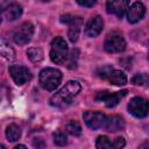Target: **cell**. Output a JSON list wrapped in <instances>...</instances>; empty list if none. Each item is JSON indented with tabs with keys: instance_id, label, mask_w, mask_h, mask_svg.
<instances>
[{
	"instance_id": "obj_25",
	"label": "cell",
	"mask_w": 149,
	"mask_h": 149,
	"mask_svg": "<svg viewBox=\"0 0 149 149\" xmlns=\"http://www.w3.org/2000/svg\"><path fill=\"white\" fill-rule=\"evenodd\" d=\"M112 144H113V148L120 149V148L125 147L126 142H125V139L123 137H116V139H114V141L112 142Z\"/></svg>"
},
{
	"instance_id": "obj_9",
	"label": "cell",
	"mask_w": 149,
	"mask_h": 149,
	"mask_svg": "<svg viewBox=\"0 0 149 149\" xmlns=\"http://www.w3.org/2000/svg\"><path fill=\"white\" fill-rule=\"evenodd\" d=\"M9 74L16 85H23L31 79V73L29 69L23 65H10Z\"/></svg>"
},
{
	"instance_id": "obj_7",
	"label": "cell",
	"mask_w": 149,
	"mask_h": 149,
	"mask_svg": "<svg viewBox=\"0 0 149 149\" xmlns=\"http://www.w3.org/2000/svg\"><path fill=\"white\" fill-rule=\"evenodd\" d=\"M128 93L127 90L123 91H119V92H108V91H102L97 93V95L94 97V100L97 102H102L105 104L106 107H114L119 104V101Z\"/></svg>"
},
{
	"instance_id": "obj_1",
	"label": "cell",
	"mask_w": 149,
	"mask_h": 149,
	"mask_svg": "<svg viewBox=\"0 0 149 149\" xmlns=\"http://www.w3.org/2000/svg\"><path fill=\"white\" fill-rule=\"evenodd\" d=\"M80 90L81 86L77 80H70L50 98V105L54 107L66 106L80 92Z\"/></svg>"
},
{
	"instance_id": "obj_14",
	"label": "cell",
	"mask_w": 149,
	"mask_h": 149,
	"mask_svg": "<svg viewBox=\"0 0 149 149\" xmlns=\"http://www.w3.org/2000/svg\"><path fill=\"white\" fill-rule=\"evenodd\" d=\"M102 128H105V130L109 133L120 132L125 128V120L119 115H108L105 119Z\"/></svg>"
},
{
	"instance_id": "obj_23",
	"label": "cell",
	"mask_w": 149,
	"mask_h": 149,
	"mask_svg": "<svg viewBox=\"0 0 149 149\" xmlns=\"http://www.w3.org/2000/svg\"><path fill=\"white\" fill-rule=\"evenodd\" d=\"M52 139H54V143L58 147H63L65 144H68V137H66V134L61 132V130H57L52 134Z\"/></svg>"
},
{
	"instance_id": "obj_11",
	"label": "cell",
	"mask_w": 149,
	"mask_h": 149,
	"mask_svg": "<svg viewBox=\"0 0 149 149\" xmlns=\"http://www.w3.org/2000/svg\"><path fill=\"white\" fill-rule=\"evenodd\" d=\"M83 119L85 121V125L90 129L95 130L98 128H102L104 122H105V119H106V115L102 114L101 112H91V111H87V112H84Z\"/></svg>"
},
{
	"instance_id": "obj_20",
	"label": "cell",
	"mask_w": 149,
	"mask_h": 149,
	"mask_svg": "<svg viewBox=\"0 0 149 149\" xmlns=\"http://www.w3.org/2000/svg\"><path fill=\"white\" fill-rule=\"evenodd\" d=\"M65 129H66V132H68L70 135H72V136H80V135H81V127H80V125H79L77 121H74V120L69 121L68 125H66V127H65Z\"/></svg>"
},
{
	"instance_id": "obj_28",
	"label": "cell",
	"mask_w": 149,
	"mask_h": 149,
	"mask_svg": "<svg viewBox=\"0 0 149 149\" xmlns=\"http://www.w3.org/2000/svg\"><path fill=\"white\" fill-rule=\"evenodd\" d=\"M19 148H26V146L24 144H17V146H15V149H19Z\"/></svg>"
},
{
	"instance_id": "obj_5",
	"label": "cell",
	"mask_w": 149,
	"mask_h": 149,
	"mask_svg": "<svg viewBox=\"0 0 149 149\" xmlns=\"http://www.w3.org/2000/svg\"><path fill=\"white\" fill-rule=\"evenodd\" d=\"M98 76L107 81H109L113 85L116 86H122L127 83V77L121 70H115L109 65L102 66L97 71Z\"/></svg>"
},
{
	"instance_id": "obj_4",
	"label": "cell",
	"mask_w": 149,
	"mask_h": 149,
	"mask_svg": "<svg viewBox=\"0 0 149 149\" xmlns=\"http://www.w3.org/2000/svg\"><path fill=\"white\" fill-rule=\"evenodd\" d=\"M104 49L109 54L122 52L126 49V41L122 34L116 30L108 33L104 42Z\"/></svg>"
},
{
	"instance_id": "obj_15",
	"label": "cell",
	"mask_w": 149,
	"mask_h": 149,
	"mask_svg": "<svg viewBox=\"0 0 149 149\" xmlns=\"http://www.w3.org/2000/svg\"><path fill=\"white\" fill-rule=\"evenodd\" d=\"M22 15V7L17 2H10L2 8V17L6 21H14Z\"/></svg>"
},
{
	"instance_id": "obj_24",
	"label": "cell",
	"mask_w": 149,
	"mask_h": 149,
	"mask_svg": "<svg viewBox=\"0 0 149 149\" xmlns=\"http://www.w3.org/2000/svg\"><path fill=\"white\" fill-rule=\"evenodd\" d=\"M95 147L98 149H108V148H113V144H112V142L109 141V139L107 136L100 135V136L97 137Z\"/></svg>"
},
{
	"instance_id": "obj_26",
	"label": "cell",
	"mask_w": 149,
	"mask_h": 149,
	"mask_svg": "<svg viewBox=\"0 0 149 149\" xmlns=\"http://www.w3.org/2000/svg\"><path fill=\"white\" fill-rule=\"evenodd\" d=\"M76 1L78 5H80L83 7H92L97 2V0H76Z\"/></svg>"
},
{
	"instance_id": "obj_17",
	"label": "cell",
	"mask_w": 149,
	"mask_h": 149,
	"mask_svg": "<svg viewBox=\"0 0 149 149\" xmlns=\"http://www.w3.org/2000/svg\"><path fill=\"white\" fill-rule=\"evenodd\" d=\"M6 137L9 142H15L21 137V128L15 125L12 123L6 128Z\"/></svg>"
},
{
	"instance_id": "obj_13",
	"label": "cell",
	"mask_w": 149,
	"mask_h": 149,
	"mask_svg": "<svg viewBox=\"0 0 149 149\" xmlns=\"http://www.w3.org/2000/svg\"><path fill=\"white\" fill-rule=\"evenodd\" d=\"M146 14V7L142 2L136 1L134 2L127 10V20L129 23H136L140 20H142V17Z\"/></svg>"
},
{
	"instance_id": "obj_12",
	"label": "cell",
	"mask_w": 149,
	"mask_h": 149,
	"mask_svg": "<svg viewBox=\"0 0 149 149\" xmlns=\"http://www.w3.org/2000/svg\"><path fill=\"white\" fill-rule=\"evenodd\" d=\"M102 28H104V21L101 19V16L97 15V16H93L91 17L87 23L85 24V29H84V33L87 37H97L98 35H100V33L102 31Z\"/></svg>"
},
{
	"instance_id": "obj_16",
	"label": "cell",
	"mask_w": 149,
	"mask_h": 149,
	"mask_svg": "<svg viewBox=\"0 0 149 149\" xmlns=\"http://www.w3.org/2000/svg\"><path fill=\"white\" fill-rule=\"evenodd\" d=\"M81 23H83L81 17L72 16V19H71V21H70V23H69V31H68L69 40H70L72 43H74V42L78 41Z\"/></svg>"
},
{
	"instance_id": "obj_6",
	"label": "cell",
	"mask_w": 149,
	"mask_h": 149,
	"mask_svg": "<svg viewBox=\"0 0 149 149\" xmlns=\"http://www.w3.org/2000/svg\"><path fill=\"white\" fill-rule=\"evenodd\" d=\"M127 108L132 115L142 119L149 114V101L142 97H134L130 99Z\"/></svg>"
},
{
	"instance_id": "obj_22",
	"label": "cell",
	"mask_w": 149,
	"mask_h": 149,
	"mask_svg": "<svg viewBox=\"0 0 149 149\" xmlns=\"http://www.w3.org/2000/svg\"><path fill=\"white\" fill-rule=\"evenodd\" d=\"M132 84L137 86H148L149 85V76L146 73H137L132 78Z\"/></svg>"
},
{
	"instance_id": "obj_10",
	"label": "cell",
	"mask_w": 149,
	"mask_h": 149,
	"mask_svg": "<svg viewBox=\"0 0 149 149\" xmlns=\"http://www.w3.org/2000/svg\"><path fill=\"white\" fill-rule=\"evenodd\" d=\"M129 8V0H106V9L107 13L122 19L125 13H127Z\"/></svg>"
},
{
	"instance_id": "obj_2",
	"label": "cell",
	"mask_w": 149,
	"mask_h": 149,
	"mask_svg": "<svg viewBox=\"0 0 149 149\" xmlns=\"http://www.w3.org/2000/svg\"><path fill=\"white\" fill-rule=\"evenodd\" d=\"M62 80V72L55 68H45L40 72L38 81L42 88L54 91Z\"/></svg>"
},
{
	"instance_id": "obj_3",
	"label": "cell",
	"mask_w": 149,
	"mask_h": 149,
	"mask_svg": "<svg viewBox=\"0 0 149 149\" xmlns=\"http://www.w3.org/2000/svg\"><path fill=\"white\" fill-rule=\"evenodd\" d=\"M69 56V48L66 41L62 36H57L51 42L50 49V58L55 64L62 65L65 64Z\"/></svg>"
},
{
	"instance_id": "obj_27",
	"label": "cell",
	"mask_w": 149,
	"mask_h": 149,
	"mask_svg": "<svg viewBox=\"0 0 149 149\" xmlns=\"http://www.w3.org/2000/svg\"><path fill=\"white\" fill-rule=\"evenodd\" d=\"M34 147H44V142H43V140H41V139H36L35 141H34Z\"/></svg>"
},
{
	"instance_id": "obj_8",
	"label": "cell",
	"mask_w": 149,
	"mask_h": 149,
	"mask_svg": "<svg viewBox=\"0 0 149 149\" xmlns=\"http://www.w3.org/2000/svg\"><path fill=\"white\" fill-rule=\"evenodd\" d=\"M34 34V26L30 22H23L17 27V29L13 34V40L16 44L19 45H24L27 44Z\"/></svg>"
},
{
	"instance_id": "obj_18",
	"label": "cell",
	"mask_w": 149,
	"mask_h": 149,
	"mask_svg": "<svg viewBox=\"0 0 149 149\" xmlns=\"http://www.w3.org/2000/svg\"><path fill=\"white\" fill-rule=\"evenodd\" d=\"M0 54L7 61H13L15 58V51H14V49L9 44H7L5 40H1V43H0Z\"/></svg>"
},
{
	"instance_id": "obj_29",
	"label": "cell",
	"mask_w": 149,
	"mask_h": 149,
	"mask_svg": "<svg viewBox=\"0 0 149 149\" xmlns=\"http://www.w3.org/2000/svg\"><path fill=\"white\" fill-rule=\"evenodd\" d=\"M141 147H149V143H144V144H141Z\"/></svg>"
},
{
	"instance_id": "obj_21",
	"label": "cell",
	"mask_w": 149,
	"mask_h": 149,
	"mask_svg": "<svg viewBox=\"0 0 149 149\" xmlns=\"http://www.w3.org/2000/svg\"><path fill=\"white\" fill-rule=\"evenodd\" d=\"M78 56H79V51H78V49H72V50H71V52H70V54H69V56H68L66 62H65V64H66V66H68L69 69L73 70V69H76V68H77Z\"/></svg>"
},
{
	"instance_id": "obj_30",
	"label": "cell",
	"mask_w": 149,
	"mask_h": 149,
	"mask_svg": "<svg viewBox=\"0 0 149 149\" xmlns=\"http://www.w3.org/2000/svg\"><path fill=\"white\" fill-rule=\"evenodd\" d=\"M148 57H149V56H148Z\"/></svg>"
},
{
	"instance_id": "obj_19",
	"label": "cell",
	"mask_w": 149,
	"mask_h": 149,
	"mask_svg": "<svg viewBox=\"0 0 149 149\" xmlns=\"http://www.w3.org/2000/svg\"><path fill=\"white\" fill-rule=\"evenodd\" d=\"M27 57L34 62V63H37V62H41L43 59V50L41 48H37V47H33V48H29L27 50Z\"/></svg>"
}]
</instances>
